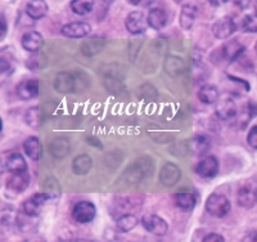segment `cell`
<instances>
[{"label":"cell","instance_id":"obj_32","mask_svg":"<svg viewBox=\"0 0 257 242\" xmlns=\"http://www.w3.org/2000/svg\"><path fill=\"white\" fill-rule=\"evenodd\" d=\"M70 8L75 15H89L94 8V2H89V0H73V2L70 3Z\"/></svg>","mask_w":257,"mask_h":242},{"label":"cell","instance_id":"obj_1","mask_svg":"<svg viewBox=\"0 0 257 242\" xmlns=\"http://www.w3.org/2000/svg\"><path fill=\"white\" fill-rule=\"evenodd\" d=\"M153 170V161L147 156L138 158L135 163H133L130 167L126 169L125 177L126 182L130 184H137L143 181L147 175L151 174Z\"/></svg>","mask_w":257,"mask_h":242},{"label":"cell","instance_id":"obj_29","mask_svg":"<svg viewBox=\"0 0 257 242\" xmlns=\"http://www.w3.org/2000/svg\"><path fill=\"white\" fill-rule=\"evenodd\" d=\"M138 223H139V220H138L137 216L134 214L127 213L121 215L120 218H117L116 228L121 233H127V232H130V230H133L137 227Z\"/></svg>","mask_w":257,"mask_h":242},{"label":"cell","instance_id":"obj_16","mask_svg":"<svg viewBox=\"0 0 257 242\" xmlns=\"http://www.w3.org/2000/svg\"><path fill=\"white\" fill-rule=\"evenodd\" d=\"M44 43V39L41 36L40 32L38 31H29L25 32L21 38V44L25 50L29 53H38Z\"/></svg>","mask_w":257,"mask_h":242},{"label":"cell","instance_id":"obj_23","mask_svg":"<svg viewBox=\"0 0 257 242\" xmlns=\"http://www.w3.org/2000/svg\"><path fill=\"white\" fill-rule=\"evenodd\" d=\"M6 170L12 174H21L27 172V164L21 153H12L6 158Z\"/></svg>","mask_w":257,"mask_h":242},{"label":"cell","instance_id":"obj_27","mask_svg":"<svg viewBox=\"0 0 257 242\" xmlns=\"http://www.w3.org/2000/svg\"><path fill=\"white\" fill-rule=\"evenodd\" d=\"M93 168V160L86 153L76 156L72 161V170L76 175H85L88 174Z\"/></svg>","mask_w":257,"mask_h":242},{"label":"cell","instance_id":"obj_43","mask_svg":"<svg viewBox=\"0 0 257 242\" xmlns=\"http://www.w3.org/2000/svg\"><path fill=\"white\" fill-rule=\"evenodd\" d=\"M239 242H257V230L247 233Z\"/></svg>","mask_w":257,"mask_h":242},{"label":"cell","instance_id":"obj_19","mask_svg":"<svg viewBox=\"0 0 257 242\" xmlns=\"http://www.w3.org/2000/svg\"><path fill=\"white\" fill-rule=\"evenodd\" d=\"M30 184L29 173H21V174H13L7 181V190L12 191L13 193H22L27 190Z\"/></svg>","mask_w":257,"mask_h":242},{"label":"cell","instance_id":"obj_39","mask_svg":"<svg viewBox=\"0 0 257 242\" xmlns=\"http://www.w3.org/2000/svg\"><path fill=\"white\" fill-rule=\"evenodd\" d=\"M228 79L231 80V82L238 83V84H239L240 87L244 88L245 92H249V89H251V85H249V83L247 82V80L240 79V77H237V76H231V75H228Z\"/></svg>","mask_w":257,"mask_h":242},{"label":"cell","instance_id":"obj_44","mask_svg":"<svg viewBox=\"0 0 257 242\" xmlns=\"http://www.w3.org/2000/svg\"><path fill=\"white\" fill-rule=\"evenodd\" d=\"M86 142H88L90 146L95 147V148H102V143H100V140L98 139V138L89 137V138H86Z\"/></svg>","mask_w":257,"mask_h":242},{"label":"cell","instance_id":"obj_5","mask_svg":"<svg viewBox=\"0 0 257 242\" xmlns=\"http://www.w3.org/2000/svg\"><path fill=\"white\" fill-rule=\"evenodd\" d=\"M148 20L146 18L143 12L134 11L128 13L125 20V27L132 35H143L148 29Z\"/></svg>","mask_w":257,"mask_h":242},{"label":"cell","instance_id":"obj_3","mask_svg":"<svg viewBox=\"0 0 257 242\" xmlns=\"http://www.w3.org/2000/svg\"><path fill=\"white\" fill-rule=\"evenodd\" d=\"M96 216V207L90 201H80L77 202L72 209V218L76 223L86 224L94 220Z\"/></svg>","mask_w":257,"mask_h":242},{"label":"cell","instance_id":"obj_20","mask_svg":"<svg viewBox=\"0 0 257 242\" xmlns=\"http://www.w3.org/2000/svg\"><path fill=\"white\" fill-rule=\"evenodd\" d=\"M211 148V138L206 134H197L190 142V149L196 156H207L208 151Z\"/></svg>","mask_w":257,"mask_h":242},{"label":"cell","instance_id":"obj_41","mask_svg":"<svg viewBox=\"0 0 257 242\" xmlns=\"http://www.w3.org/2000/svg\"><path fill=\"white\" fill-rule=\"evenodd\" d=\"M0 25H2V30H0V39L3 40L7 36V32H8V24H7V18L4 16V13L0 15Z\"/></svg>","mask_w":257,"mask_h":242},{"label":"cell","instance_id":"obj_11","mask_svg":"<svg viewBox=\"0 0 257 242\" xmlns=\"http://www.w3.org/2000/svg\"><path fill=\"white\" fill-rule=\"evenodd\" d=\"M181 178V172L179 167L174 163H166L164 167L161 168L160 170V182L164 184L165 187H171L175 186Z\"/></svg>","mask_w":257,"mask_h":242},{"label":"cell","instance_id":"obj_33","mask_svg":"<svg viewBox=\"0 0 257 242\" xmlns=\"http://www.w3.org/2000/svg\"><path fill=\"white\" fill-rule=\"evenodd\" d=\"M25 120H26L27 125L32 129H38L43 123L41 119V111L39 107H31L29 108L25 114Z\"/></svg>","mask_w":257,"mask_h":242},{"label":"cell","instance_id":"obj_12","mask_svg":"<svg viewBox=\"0 0 257 242\" xmlns=\"http://www.w3.org/2000/svg\"><path fill=\"white\" fill-rule=\"evenodd\" d=\"M62 35L71 39H81L91 32V26L88 22H70L61 29Z\"/></svg>","mask_w":257,"mask_h":242},{"label":"cell","instance_id":"obj_22","mask_svg":"<svg viewBox=\"0 0 257 242\" xmlns=\"http://www.w3.org/2000/svg\"><path fill=\"white\" fill-rule=\"evenodd\" d=\"M198 98L205 105H215L219 102L220 92L215 85L203 84L198 91Z\"/></svg>","mask_w":257,"mask_h":242},{"label":"cell","instance_id":"obj_10","mask_svg":"<svg viewBox=\"0 0 257 242\" xmlns=\"http://www.w3.org/2000/svg\"><path fill=\"white\" fill-rule=\"evenodd\" d=\"M53 87L58 93L61 94H70L72 92L77 91L76 87V77L70 72H59L54 77Z\"/></svg>","mask_w":257,"mask_h":242},{"label":"cell","instance_id":"obj_25","mask_svg":"<svg viewBox=\"0 0 257 242\" xmlns=\"http://www.w3.org/2000/svg\"><path fill=\"white\" fill-rule=\"evenodd\" d=\"M174 202L176 206L183 211H190L196 207L197 199L196 196L189 192H179L173 196Z\"/></svg>","mask_w":257,"mask_h":242},{"label":"cell","instance_id":"obj_7","mask_svg":"<svg viewBox=\"0 0 257 242\" xmlns=\"http://www.w3.org/2000/svg\"><path fill=\"white\" fill-rule=\"evenodd\" d=\"M219 169H220L219 160H217L215 156L207 155L205 156V157H202L201 161L197 164L196 173L201 177V178L212 179L217 175Z\"/></svg>","mask_w":257,"mask_h":242},{"label":"cell","instance_id":"obj_26","mask_svg":"<svg viewBox=\"0 0 257 242\" xmlns=\"http://www.w3.org/2000/svg\"><path fill=\"white\" fill-rule=\"evenodd\" d=\"M49 7L43 0H36V2H30L26 6V13L34 21L41 20L48 15Z\"/></svg>","mask_w":257,"mask_h":242},{"label":"cell","instance_id":"obj_42","mask_svg":"<svg viewBox=\"0 0 257 242\" xmlns=\"http://www.w3.org/2000/svg\"><path fill=\"white\" fill-rule=\"evenodd\" d=\"M0 67H2V73L6 75V73L11 72L12 71V64L9 63L8 59H4V57H2V61H0Z\"/></svg>","mask_w":257,"mask_h":242},{"label":"cell","instance_id":"obj_46","mask_svg":"<svg viewBox=\"0 0 257 242\" xmlns=\"http://www.w3.org/2000/svg\"><path fill=\"white\" fill-rule=\"evenodd\" d=\"M253 11H254V16H257V2L253 4Z\"/></svg>","mask_w":257,"mask_h":242},{"label":"cell","instance_id":"obj_31","mask_svg":"<svg viewBox=\"0 0 257 242\" xmlns=\"http://www.w3.org/2000/svg\"><path fill=\"white\" fill-rule=\"evenodd\" d=\"M257 115V105L253 102H248L244 107L242 108V111H240L238 116V125H239L240 129H244L245 126L248 125V123L253 119L254 116Z\"/></svg>","mask_w":257,"mask_h":242},{"label":"cell","instance_id":"obj_38","mask_svg":"<svg viewBox=\"0 0 257 242\" xmlns=\"http://www.w3.org/2000/svg\"><path fill=\"white\" fill-rule=\"evenodd\" d=\"M17 24L20 27H31L35 25L34 20L30 17L27 13H20V17L17 20Z\"/></svg>","mask_w":257,"mask_h":242},{"label":"cell","instance_id":"obj_14","mask_svg":"<svg viewBox=\"0 0 257 242\" xmlns=\"http://www.w3.org/2000/svg\"><path fill=\"white\" fill-rule=\"evenodd\" d=\"M185 68H187V66H185L184 59L178 56L170 54V56L166 57V59L164 62L165 72L169 76H171V77H179V76H181L185 72Z\"/></svg>","mask_w":257,"mask_h":242},{"label":"cell","instance_id":"obj_6","mask_svg":"<svg viewBox=\"0 0 257 242\" xmlns=\"http://www.w3.org/2000/svg\"><path fill=\"white\" fill-rule=\"evenodd\" d=\"M212 35L219 40H225V39L230 38L234 32L237 31V24L234 22V20L229 16L217 20L215 24L211 27Z\"/></svg>","mask_w":257,"mask_h":242},{"label":"cell","instance_id":"obj_24","mask_svg":"<svg viewBox=\"0 0 257 242\" xmlns=\"http://www.w3.org/2000/svg\"><path fill=\"white\" fill-rule=\"evenodd\" d=\"M70 142L67 138L58 137L56 139H53L49 144V151L52 153L53 157L56 158H63L70 153Z\"/></svg>","mask_w":257,"mask_h":242},{"label":"cell","instance_id":"obj_17","mask_svg":"<svg viewBox=\"0 0 257 242\" xmlns=\"http://www.w3.org/2000/svg\"><path fill=\"white\" fill-rule=\"evenodd\" d=\"M198 9L194 4H184L181 7L180 16H179V25L183 30H190L196 22Z\"/></svg>","mask_w":257,"mask_h":242},{"label":"cell","instance_id":"obj_35","mask_svg":"<svg viewBox=\"0 0 257 242\" xmlns=\"http://www.w3.org/2000/svg\"><path fill=\"white\" fill-rule=\"evenodd\" d=\"M240 29L244 32H251V34H257V16L245 15L240 22Z\"/></svg>","mask_w":257,"mask_h":242},{"label":"cell","instance_id":"obj_13","mask_svg":"<svg viewBox=\"0 0 257 242\" xmlns=\"http://www.w3.org/2000/svg\"><path fill=\"white\" fill-rule=\"evenodd\" d=\"M216 115L221 120H230L237 117L238 108L235 102L229 97H225L219 100L216 105Z\"/></svg>","mask_w":257,"mask_h":242},{"label":"cell","instance_id":"obj_8","mask_svg":"<svg viewBox=\"0 0 257 242\" xmlns=\"http://www.w3.org/2000/svg\"><path fill=\"white\" fill-rule=\"evenodd\" d=\"M142 224L148 232L158 237H162L167 233L169 230V224L164 218L156 214H149L142 218Z\"/></svg>","mask_w":257,"mask_h":242},{"label":"cell","instance_id":"obj_15","mask_svg":"<svg viewBox=\"0 0 257 242\" xmlns=\"http://www.w3.org/2000/svg\"><path fill=\"white\" fill-rule=\"evenodd\" d=\"M17 96L22 101L34 100L39 96V82L36 79H29L21 82L17 85Z\"/></svg>","mask_w":257,"mask_h":242},{"label":"cell","instance_id":"obj_48","mask_svg":"<svg viewBox=\"0 0 257 242\" xmlns=\"http://www.w3.org/2000/svg\"><path fill=\"white\" fill-rule=\"evenodd\" d=\"M256 193H257V190H256Z\"/></svg>","mask_w":257,"mask_h":242},{"label":"cell","instance_id":"obj_45","mask_svg":"<svg viewBox=\"0 0 257 242\" xmlns=\"http://www.w3.org/2000/svg\"><path fill=\"white\" fill-rule=\"evenodd\" d=\"M226 3V2H219V0H212V2H210L211 6H221V4Z\"/></svg>","mask_w":257,"mask_h":242},{"label":"cell","instance_id":"obj_2","mask_svg":"<svg viewBox=\"0 0 257 242\" xmlns=\"http://www.w3.org/2000/svg\"><path fill=\"white\" fill-rule=\"evenodd\" d=\"M206 211L215 218H224L229 214L231 209L230 201L228 197L220 193H211L208 199L206 200Z\"/></svg>","mask_w":257,"mask_h":242},{"label":"cell","instance_id":"obj_40","mask_svg":"<svg viewBox=\"0 0 257 242\" xmlns=\"http://www.w3.org/2000/svg\"><path fill=\"white\" fill-rule=\"evenodd\" d=\"M202 242H225V238L219 233H208L203 237Z\"/></svg>","mask_w":257,"mask_h":242},{"label":"cell","instance_id":"obj_34","mask_svg":"<svg viewBox=\"0 0 257 242\" xmlns=\"http://www.w3.org/2000/svg\"><path fill=\"white\" fill-rule=\"evenodd\" d=\"M139 94H141L142 98L144 101H147V102H153V101L157 100L158 97L157 89L151 83H146V84L142 85L139 88Z\"/></svg>","mask_w":257,"mask_h":242},{"label":"cell","instance_id":"obj_37","mask_svg":"<svg viewBox=\"0 0 257 242\" xmlns=\"http://www.w3.org/2000/svg\"><path fill=\"white\" fill-rule=\"evenodd\" d=\"M247 143L251 148L257 149V125H253L249 129L248 134H247Z\"/></svg>","mask_w":257,"mask_h":242},{"label":"cell","instance_id":"obj_21","mask_svg":"<svg viewBox=\"0 0 257 242\" xmlns=\"http://www.w3.org/2000/svg\"><path fill=\"white\" fill-rule=\"evenodd\" d=\"M237 202L240 207L252 209L257 204L256 190H252L251 187H242L237 193Z\"/></svg>","mask_w":257,"mask_h":242},{"label":"cell","instance_id":"obj_30","mask_svg":"<svg viewBox=\"0 0 257 242\" xmlns=\"http://www.w3.org/2000/svg\"><path fill=\"white\" fill-rule=\"evenodd\" d=\"M24 149L26 156L31 160H39L41 156V144L38 137H29L24 142Z\"/></svg>","mask_w":257,"mask_h":242},{"label":"cell","instance_id":"obj_18","mask_svg":"<svg viewBox=\"0 0 257 242\" xmlns=\"http://www.w3.org/2000/svg\"><path fill=\"white\" fill-rule=\"evenodd\" d=\"M148 25L149 27H152L153 30H162L167 25V21H169V15L165 11L164 8H152L148 13Z\"/></svg>","mask_w":257,"mask_h":242},{"label":"cell","instance_id":"obj_4","mask_svg":"<svg viewBox=\"0 0 257 242\" xmlns=\"http://www.w3.org/2000/svg\"><path fill=\"white\" fill-rule=\"evenodd\" d=\"M244 50V45L240 44L237 39H233V40L225 43L221 48H219L220 61L234 63L243 56Z\"/></svg>","mask_w":257,"mask_h":242},{"label":"cell","instance_id":"obj_9","mask_svg":"<svg viewBox=\"0 0 257 242\" xmlns=\"http://www.w3.org/2000/svg\"><path fill=\"white\" fill-rule=\"evenodd\" d=\"M49 199V196L44 192L36 193V195L31 196L29 200H26V201L22 204V213H25L29 216H32V218H38L43 205H44Z\"/></svg>","mask_w":257,"mask_h":242},{"label":"cell","instance_id":"obj_36","mask_svg":"<svg viewBox=\"0 0 257 242\" xmlns=\"http://www.w3.org/2000/svg\"><path fill=\"white\" fill-rule=\"evenodd\" d=\"M44 193H47L50 199L52 197H58L61 195V187H59V183L54 178H48L44 183Z\"/></svg>","mask_w":257,"mask_h":242},{"label":"cell","instance_id":"obj_28","mask_svg":"<svg viewBox=\"0 0 257 242\" xmlns=\"http://www.w3.org/2000/svg\"><path fill=\"white\" fill-rule=\"evenodd\" d=\"M105 45L104 39L100 38H91L89 40H85L84 43L81 44V52L84 53L85 56L91 57L95 56V54H99L103 50Z\"/></svg>","mask_w":257,"mask_h":242},{"label":"cell","instance_id":"obj_47","mask_svg":"<svg viewBox=\"0 0 257 242\" xmlns=\"http://www.w3.org/2000/svg\"><path fill=\"white\" fill-rule=\"evenodd\" d=\"M254 53L257 54V41H256V44H254Z\"/></svg>","mask_w":257,"mask_h":242}]
</instances>
